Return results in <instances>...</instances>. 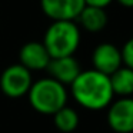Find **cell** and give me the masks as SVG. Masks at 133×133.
<instances>
[{
  "label": "cell",
  "instance_id": "15",
  "mask_svg": "<svg viewBox=\"0 0 133 133\" xmlns=\"http://www.w3.org/2000/svg\"><path fill=\"white\" fill-rule=\"evenodd\" d=\"M122 7H126V9H133V0H116Z\"/></svg>",
  "mask_w": 133,
  "mask_h": 133
},
{
  "label": "cell",
  "instance_id": "10",
  "mask_svg": "<svg viewBox=\"0 0 133 133\" xmlns=\"http://www.w3.org/2000/svg\"><path fill=\"white\" fill-rule=\"evenodd\" d=\"M76 23L80 24V27L87 33H100L107 26V13L100 7L84 6Z\"/></svg>",
  "mask_w": 133,
  "mask_h": 133
},
{
  "label": "cell",
  "instance_id": "11",
  "mask_svg": "<svg viewBox=\"0 0 133 133\" xmlns=\"http://www.w3.org/2000/svg\"><path fill=\"white\" fill-rule=\"evenodd\" d=\"M110 77L112 90L119 97H132L133 95V69L123 64Z\"/></svg>",
  "mask_w": 133,
  "mask_h": 133
},
{
  "label": "cell",
  "instance_id": "4",
  "mask_svg": "<svg viewBox=\"0 0 133 133\" xmlns=\"http://www.w3.org/2000/svg\"><path fill=\"white\" fill-rule=\"evenodd\" d=\"M32 84V72L20 63L7 66L0 75V89L10 99H19L27 95Z\"/></svg>",
  "mask_w": 133,
  "mask_h": 133
},
{
  "label": "cell",
  "instance_id": "2",
  "mask_svg": "<svg viewBox=\"0 0 133 133\" xmlns=\"http://www.w3.org/2000/svg\"><path fill=\"white\" fill-rule=\"evenodd\" d=\"M67 97L69 95L66 86L49 76L33 82L27 93V99L33 110L47 116H53L62 107L66 106Z\"/></svg>",
  "mask_w": 133,
  "mask_h": 133
},
{
  "label": "cell",
  "instance_id": "3",
  "mask_svg": "<svg viewBox=\"0 0 133 133\" xmlns=\"http://www.w3.org/2000/svg\"><path fill=\"white\" fill-rule=\"evenodd\" d=\"M50 57L73 56L80 44V29L76 22H52L43 36Z\"/></svg>",
  "mask_w": 133,
  "mask_h": 133
},
{
  "label": "cell",
  "instance_id": "12",
  "mask_svg": "<svg viewBox=\"0 0 133 133\" xmlns=\"http://www.w3.org/2000/svg\"><path fill=\"white\" fill-rule=\"evenodd\" d=\"M53 123L62 133H72L79 126V113L66 104L53 115Z\"/></svg>",
  "mask_w": 133,
  "mask_h": 133
},
{
  "label": "cell",
  "instance_id": "1",
  "mask_svg": "<svg viewBox=\"0 0 133 133\" xmlns=\"http://www.w3.org/2000/svg\"><path fill=\"white\" fill-rule=\"evenodd\" d=\"M70 95L79 106L87 110L107 109L115 97L110 77L95 69L82 70L70 84Z\"/></svg>",
  "mask_w": 133,
  "mask_h": 133
},
{
  "label": "cell",
  "instance_id": "5",
  "mask_svg": "<svg viewBox=\"0 0 133 133\" xmlns=\"http://www.w3.org/2000/svg\"><path fill=\"white\" fill-rule=\"evenodd\" d=\"M106 120L115 133H133V97H119L107 107Z\"/></svg>",
  "mask_w": 133,
  "mask_h": 133
},
{
  "label": "cell",
  "instance_id": "9",
  "mask_svg": "<svg viewBox=\"0 0 133 133\" xmlns=\"http://www.w3.org/2000/svg\"><path fill=\"white\" fill-rule=\"evenodd\" d=\"M46 70L49 72V77L57 80L63 86H70L82 72L80 64L75 56L52 59Z\"/></svg>",
  "mask_w": 133,
  "mask_h": 133
},
{
  "label": "cell",
  "instance_id": "8",
  "mask_svg": "<svg viewBox=\"0 0 133 133\" xmlns=\"http://www.w3.org/2000/svg\"><path fill=\"white\" fill-rule=\"evenodd\" d=\"M50 60L52 57L44 47L43 42H27L19 50V63L30 72L46 70Z\"/></svg>",
  "mask_w": 133,
  "mask_h": 133
},
{
  "label": "cell",
  "instance_id": "7",
  "mask_svg": "<svg viewBox=\"0 0 133 133\" xmlns=\"http://www.w3.org/2000/svg\"><path fill=\"white\" fill-rule=\"evenodd\" d=\"M92 64L93 69L103 75H113L119 67L123 66L122 50L107 42L97 44L92 53Z\"/></svg>",
  "mask_w": 133,
  "mask_h": 133
},
{
  "label": "cell",
  "instance_id": "13",
  "mask_svg": "<svg viewBox=\"0 0 133 133\" xmlns=\"http://www.w3.org/2000/svg\"><path fill=\"white\" fill-rule=\"evenodd\" d=\"M122 59H123V64L126 67L133 69V37H130L122 47Z\"/></svg>",
  "mask_w": 133,
  "mask_h": 133
},
{
  "label": "cell",
  "instance_id": "6",
  "mask_svg": "<svg viewBox=\"0 0 133 133\" xmlns=\"http://www.w3.org/2000/svg\"><path fill=\"white\" fill-rule=\"evenodd\" d=\"M84 0H40V9L52 22H76Z\"/></svg>",
  "mask_w": 133,
  "mask_h": 133
},
{
  "label": "cell",
  "instance_id": "14",
  "mask_svg": "<svg viewBox=\"0 0 133 133\" xmlns=\"http://www.w3.org/2000/svg\"><path fill=\"white\" fill-rule=\"evenodd\" d=\"M113 0H84L86 6H92V7H100V9H106Z\"/></svg>",
  "mask_w": 133,
  "mask_h": 133
}]
</instances>
